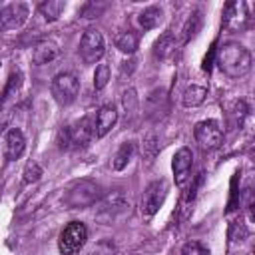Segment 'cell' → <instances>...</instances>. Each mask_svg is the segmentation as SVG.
<instances>
[{"mask_svg":"<svg viewBox=\"0 0 255 255\" xmlns=\"http://www.w3.org/2000/svg\"><path fill=\"white\" fill-rule=\"evenodd\" d=\"M88 255H116V247L112 241H100L90 249Z\"/></svg>","mask_w":255,"mask_h":255,"instance_id":"cb8c5ba5","label":"cell"},{"mask_svg":"<svg viewBox=\"0 0 255 255\" xmlns=\"http://www.w3.org/2000/svg\"><path fill=\"white\" fill-rule=\"evenodd\" d=\"M10 110L6 108V106H0V133L8 128V124H10Z\"/></svg>","mask_w":255,"mask_h":255,"instance_id":"83f0119b","label":"cell"},{"mask_svg":"<svg viewBox=\"0 0 255 255\" xmlns=\"http://www.w3.org/2000/svg\"><path fill=\"white\" fill-rule=\"evenodd\" d=\"M118 122V110L114 106H102L94 114V137H104Z\"/></svg>","mask_w":255,"mask_h":255,"instance_id":"8fae6325","label":"cell"},{"mask_svg":"<svg viewBox=\"0 0 255 255\" xmlns=\"http://www.w3.org/2000/svg\"><path fill=\"white\" fill-rule=\"evenodd\" d=\"M205 98H207V90H205L203 86L191 84V86H187V88L183 90L181 102H183L185 108H197V106H201V104L205 102Z\"/></svg>","mask_w":255,"mask_h":255,"instance_id":"2e32d148","label":"cell"},{"mask_svg":"<svg viewBox=\"0 0 255 255\" xmlns=\"http://www.w3.org/2000/svg\"><path fill=\"white\" fill-rule=\"evenodd\" d=\"M100 199H102V189L96 181L78 179L66 189L64 205L70 207V209H84V207H92Z\"/></svg>","mask_w":255,"mask_h":255,"instance_id":"7a4b0ae2","label":"cell"},{"mask_svg":"<svg viewBox=\"0 0 255 255\" xmlns=\"http://www.w3.org/2000/svg\"><path fill=\"white\" fill-rule=\"evenodd\" d=\"M133 155H135V143H133V141H124V143L118 147L116 155H114V161H112L114 169H116V171L126 169L128 163L133 159Z\"/></svg>","mask_w":255,"mask_h":255,"instance_id":"5bb4252c","label":"cell"},{"mask_svg":"<svg viewBox=\"0 0 255 255\" xmlns=\"http://www.w3.org/2000/svg\"><path fill=\"white\" fill-rule=\"evenodd\" d=\"M114 44H116V48H118L120 52H124V54H133V52L137 50L139 38H137L135 32L124 30V32H120V34L114 38Z\"/></svg>","mask_w":255,"mask_h":255,"instance_id":"e0dca14e","label":"cell"},{"mask_svg":"<svg viewBox=\"0 0 255 255\" xmlns=\"http://www.w3.org/2000/svg\"><path fill=\"white\" fill-rule=\"evenodd\" d=\"M161 16H163V12H161L159 6H147L145 10H141V12L137 14V24H139L143 30H153V28L159 26Z\"/></svg>","mask_w":255,"mask_h":255,"instance_id":"9a60e30c","label":"cell"},{"mask_svg":"<svg viewBox=\"0 0 255 255\" xmlns=\"http://www.w3.org/2000/svg\"><path fill=\"white\" fill-rule=\"evenodd\" d=\"M104 8H106L104 4H98V6H96L94 2H90V4H86V6H84L82 14H84V18H96V16H98V14H100Z\"/></svg>","mask_w":255,"mask_h":255,"instance_id":"4316f807","label":"cell"},{"mask_svg":"<svg viewBox=\"0 0 255 255\" xmlns=\"http://www.w3.org/2000/svg\"><path fill=\"white\" fill-rule=\"evenodd\" d=\"M94 139V116H86L72 126H66L58 133V143L62 149H78Z\"/></svg>","mask_w":255,"mask_h":255,"instance_id":"3957f363","label":"cell"},{"mask_svg":"<svg viewBox=\"0 0 255 255\" xmlns=\"http://www.w3.org/2000/svg\"><path fill=\"white\" fill-rule=\"evenodd\" d=\"M110 82V66L108 64H100L94 72V88L96 90H104Z\"/></svg>","mask_w":255,"mask_h":255,"instance_id":"7402d4cb","label":"cell"},{"mask_svg":"<svg viewBox=\"0 0 255 255\" xmlns=\"http://www.w3.org/2000/svg\"><path fill=\"white\" fill-rule=\"evenodd\" d=\"M167 189H169V185H167V181L165 179H155V181H151L145 189H143V195H141V215L145 217V219H149V217H153L157 211H159V207L163 205V201H165V197H167Z\"/></svg>","mask_w":255,"mask_h":255,"instance_id":"8992f818","label":"cell"},{"mask_svg":"<svg viewBox=\"0 0 255 255\" xmlns=\"http://www.w3.org/2000/svg\"><path fill=\"white\" fill-rule=\"evenodd\" d=\"M173 48H175V38H173V34H171V32H165V34H163V36H159V40L155 42L153 54H155V58L165 60V58L173 52Z\"/></svg>","mask_w":255,"mask_h":255,"instance_id":"ffe728a7","label":"cell"},{"mask_svg":"<svg viewBox=\"0 0 255 255\" xmlns=\"http://www.w3.org/2000/svg\"><path fill=\"white\" fill-rule=\"evenodd\" d=\"M102 207H104V211H108V213H118V211H122L124 207H126V197H124V193H122V189H116V191H112L110 195H106V197H102Z\"/></svg>","mask_w":255,"mask_h":255,"instance_id":"d6986e66","label":"cell"},{"mask_svg":"<svg viewBox=\"0 0 255 255\" xmlns=\"http://www.w3.org/2000/svg\"><path fill=\"white\" fill-rule=\"evenodd\" d=\"M181 255H209V249L203 247V245L197 243V241H189V243L183 245Z\"/></svg>","mask_w":255,"mask_h":255,"instance_id":"d4e9b609","label":"cell"},{"mask_svg":"<svg viewBox=\"0 0 255 255\" xmlns=\"http://www.w3.org/2000/svg\"><path fill=\"white\" fill-rule=\"evenodd\" d=\"M60 48L54 40H40L36 46H34V52H32V62L36 66H42V64H48L52 60H56Z\"/></svg>","mask_w":255,"mask_h":255,"instance_id":"4fadbf2b","label":"cell"},{"mask_svg":"<svg viewBox=\"0 0 255 255\" xmlns=\"http://www.w3.org/2000/svg\"><path fill=\"white\" fill-rule=\"evenodd\" d=\"M80 92V82L70 72H60L52 80V96L60 106H70L76 102Z\"/></svg>","mask_w":255,"mask_h":255,"instance_id":"5b68a950","label":"cell"},{"mask_svg":"<svg viewBox=\"0 0 255 255\" xmlns=\"http://www.w3.org/2000/svg\"><path fill=\"white\" fill-rule=\"evenodd\" d=\"M106 52V42H104V36L102 32L90 28L84 32L82 40H80V56L84 60V64H96L102 60Z\"/></svg>","mask_w":255,"mask_h":255,"instance_id":"52a82bcc","label":"cell"},{"mask_svg":"<svg viewBox=\"0 0 255 255\" xmlns=\"http://www.w3.org/2000/svg\"><path fill=\"white\" fill-rule=\"evenodd\" d=\"M30 16V8L24 2H12L0 8V30H16L22 28Z\"/></svg>","mask_w":255,"mask_h":255,"instance_id":"9c48e42d","label":"cell"},{"mask_svg":"<svg viewBox=\"0 0 255 255\" xmlns=\"http://www.w3.org/2000/svg\"><path fill=\"white\" fill-rule=\"evenodd\" d=\"M40 175H42V167L36 161H30L24 169V181L26 183H36L40 179Z\"/></svg>","mask_w":255,"mask_h":255,"instance_id":"603a6c76","label":"cell"},{"mask_svg":"<svg viewBox=\"0 0 255 255\" xmlns=\"http://www.w3.org/2000/svg\"><path fill=\"white\" fill-rule=\"evenodd\" d=\"M64 10H66V2H62V0H48L38 6V12L42 14V18L46 22H56Z\"/></svg>","mask_w":255,"mask_h":255,"instance_id":"ac0fdd59","label":"cell"},{"mask_svg":"<svg viewBox=\"0 0 255 255\" xmlns=\"http://www.w3.org/2000/svg\"><path fill=\"white\" fill-rule=\"evenodd\" d=\"M193 135H195V141L199 143V147L203 149H217L223 141V131L219 128V124L215 120H203V122H197L195 124V129H193Z\"/></svg>","mask_w":255,"mask_h":255,"instance_id":"ba28073f","label":"cell"},{"mask_svg":"<svg viewBox=\"0 0 255 255\" xmlns=\"http://www.w3.org/2000/svg\"><path fill=\"white\" fill-rule=\"evenodd\" d=\"M215 64L227 78L239 80L251 70V52L239 42H225L215 52Z\"/></svg>","mask_w":255,"mask_h":255,"instance_id":"6da1fadb","label":"cell"},{"mask_svg":"<svg viewBox=\"0 0 255 255\" xmlns=\"http://www.w3.org/2000/svg\"><path fill=\"white\" fill-rule=\"evenodd\" d=\"M199 26H201V12L195 10V12L187 18V22H185V26H183V42H189V40L197 34Z\"/></svg>","mask_w":255,"mask_h":255,"instance_id":"44dd1931","label":"cell"},{"mask_svg":"<svg viewBox=\"0 0 255 255\" xmlns=\"http://www.w3.org/2000/svg\"><path fill=\"white\" fill-rule=\"evenodd\" d=\"M20 72H16V74H12L10 76V82H8V88H6V92H4V98H10L14 92H18V88H20Z\"/></svg>","mask_w":255,"mask_h":255,"instance_id":"484cf974","label":"cell"},{"mask_svg":"<svg viewBox=\"0 0 255 255\" xmlns=\"http://www.w3.org/2000/svg\"><path fill=\"white\" fill-rule=\"evenodd\" d=\"M88 241V227L82 221L68 223L58 239V249L62 255H76Z\"/></svg>","mask_w":255,"mask_h":255,"instance_id":"277c9868","label":"cell"},{"mask_svg":"<svg viewBox=\"0 0 255 255\" xmlns=\"http://www.w3.org/2000/svg\"><path fill=\"white\" fill-rule=\"evenodd\" d=\"M191 163H193V153L189 147H179L171 159V169H173V175H175V183L177 185H183L185 179L189 177V171H191Z\"/></svg>","mask_w":255,"mask_h":255,"instance_id":"30bf717a","label":"cell"},{"mask_svg":"<svg viewBox=\"0 0 255 255\" xmlns=\"http://www.w3.org/2000/svg\"><path fill=\"white\" fill-rule=\"evenodd\" d=\"M26 149V137L24 133L18 129V128H12L6 131V137H4V157L8 161H14V159H20L22 153Z\"/></svg>","mask_w":255,"mask_h":255,"instance_id":"7c38bea8","label":"cell"}]
</instances>
